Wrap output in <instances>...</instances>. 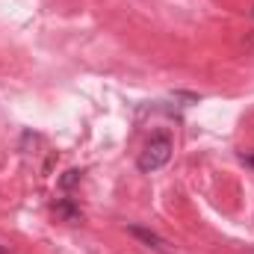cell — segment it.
Here are the masks:
<instances>
[{"mask_svg": "<svg viewBox=\"0 0 254 254\" xmlns=\"http://www.w3.org/2000/svg\"><path fill=\"white\" fill-rule=\"evenodd\" d=\"M252 15H254V12H252Z\"/></svg>", "mask_w": 254, "mask_h": 254, "instance_id": "6", "label": "cell"}, {"mask_svg": "<svg viewBox=\"0 0 254 254\" xmlns=\"http://www.w3.org/2000/svg\"><path fill=\"white\" fill-rule=\"evenodd\" d=\"M0 254H9V252H6V249H3V246H0Z\"/></svg>", "mask_w": 254, "mask_h": 254, "instance_id": "5", "label": "cell"}, {"mask_svg": "<svg viewBox=\"0 0 254 254\" xmlns=\"http://www.w3.org/2000/svg\"><path fill=\"white\" fill-rule=\"evenodd\" d=\"M80 178H83V172H80V169H68V172H65V178H60V187H63V190H71L74 184H80Z\"/></svg>", "mask_w": 254, "mask_h": 254, "instance_id": "4", "label": "cell"}, {"mask_svg": "<svg viewBox=\"0 0 254 254\" xmlns=\"http://www.w3.org/2000/svg\"><path fill=\"white\" fill-rule=\"evenodd\" d=\"M54 213L63 219V222H68V225H77V222H83V210L71 201V198H60L57 204H54Z\"/></svg>", "mask_w": 254, "mask_h": 254, "instance_id": "3", "label": "cell"}, {"mask_svg": "<svg viewBox=\"0 0 254 254\" xmlns=\"http://www.w3.org/2000/svg\"><path fill=\"white\" fill-rule=\"evenodd\" d=\"M127 234L133 237V240H139L142 246H148L151 252H160V254H172L169 249V243L157 234V231H151V228H142V225H127Z\"/></svg>", "mask_w": 254, "mask_h": 254, "instance_id": "2", "label": "cell"}, {"mask_svg": "<svg viewBox=\"0 0 254 254\" xmlns=\"http://www.w3.org/2000/svg\"><path fill=\"white\" fill-rule=\"evenodd\" d=\"M172 151H175V145H172L169 130H160V133H154V136L148 139V145L142 148V154H139V160H136V169L145 172V175L160 172V169L172 160Z\"/></svg>", "mask_w": 254, "mask_h": 254, "instance_id": "1", "label": "cell"}]
</instances>
